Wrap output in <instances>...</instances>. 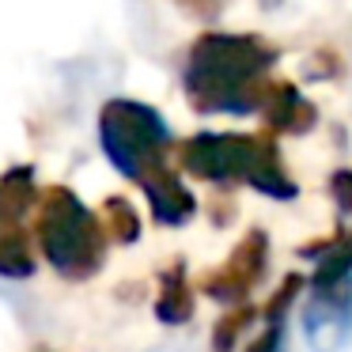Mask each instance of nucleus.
I'll return each instance as SVG.
<instances>
[{"instance_id":"obj_16","label":"nucleus","mask_w":352,"mask_h":352,"mask_svg":"<svg viewBox=\"0 0 352 352\" xmlns=\"http://www.w3.org/2000/svg\"><path fill=\"white\" fill-rule=\"evenodd\" d=\"M182 12H190L193 19H216L223 12V0H175Z\"/></svg>"},{"instance_id":"obj_11","label":"nucleus","mask_w":352,"mask_h":352,"mask_svg":"<svg viewBox=\"0 0 352 352\" xmlns=\"http://www.w3.org/2000/svg\"><path fill=\"white\" fill-rule=\"evenodd\" d=\"M38 197L42 193L34 190V178L27 167H16L0 178V212L12 216V220H23V212L38 208Z\"/></svg>"},{"instance_id":"obj_6","label":"nucleus","mask_w":352,"mask_h":352,"mask_svg":"<svg viewBox=\"0 0 352 352\" xmlns=\"http://www.w3.org/2000/svg\"><path fill=\"white\" fill-rule=\"evenodd\" d=\"M140 190L148 197V208H152V220L163 223V228H182L186 220H193L197 212V197L190 193V186L182 182L170 163H155L148 175H140Z\"/></svg>"},{"instance_id":"obj_14","label":"nucleus","mask_w":352,"mask_h":352,"mask_svg":"<svg viewBox=\"0 0 352 352\" xmlns=\"http://www.w3.org/2000/svg\"><path fill=\"white\" fill-rule=\"evenodd\" d=\"M303 292V276L292 273L280 280V288L273 292V299H269L265 307H261V314H265V326H284V314H288V307L296 303V296Z\"/></svg>"},{"instance_id":"obj_10","label":"nucleus","mask_w":352,"mask_h":352,"mask_svg":"<svg viewBox=\"0 0 352 352\" xmlns=\"http://www.w3.org/2000/svg\"><path fill=\"white\" fill-rule=\"evenodd\" d=\"M0 273L4 276H27L34 273V250L23 223L0 212Z\"/></svg>"},{"instance_id":"obj_2","label":"nucleus","mask_w":352,"mask_h":352,"mask_svg":"<svg viewBox=\"0 0 352 352\" xmlns=\"http://www.w3.org/2000/svg\"><path fill=\"white\" fill-rule=\"evenodd\" d=\"M34 243L42 258L65 276V280H87L107 261V231L102 220L69 190V186H50L42 190L34 208Z\"/></svg>"},{"instance_id":"obj_3","label":"nucleus","mask_w":352,"mask_h":352,"mask_svg":"<svg viewBox=\"0 0 352 352\" xmlns=\"http://www.w3.org/2000/svg\"><path fill=\"white\" fill-rule=\"evenodd\" d=\"M99 140L107 160L133 182H140V175H148L155 163H167L170 152V133L163 118L133 99H114L102 107Z\"/></svg>"},{"instance_id":"obj_12","label":"nucleus","mask_w":352,"mask_h":352,"mask_svg":"<svg viewBox=\"0 0 352 352\" xmlns=\"http://www.w3.org/2000/svg\"><path fill=\"white\" fill-rule=\"evenodd\" d=\"M99 220H102V231H107L110 243L129 246L140 239V212L133 208V201H125V197H107Z\"/></svg>"},{"instance_id":"obj_5","label":"nucleus","mask_w":352,"mask_h":352,"mask_svg":"<svg viewBox=\"0 0 352 352\" xmlns=\"http://www.w3.org/2000/svg\"><path fill=\"white\" fill-rule=\"evenodd\" d=\"M265 269H269V235L261 228H254V231H246V235L239 239V246L231 250V258L223 261L216 273L205 276L201 288H205L212 299H223V303H243V299L261 284Z\"/></svg>"},{"instance_id":"obj_17","label":"nucleus","mask_w":352,"mask_h":352,"mask_svg":"<svg viewBox=\"0 0 352 352\" xmlns=\"http://www.w3.org/2000/svg\"><path fill=\"white\" fill-rule=\"evenodd\" d=\"M280 333H284V326H265L250 344H246V352H276L280 349Z\"/></svg>"},{"instance_id":"obj_1","label":"nucleus","mask_w":352,"mask_h":352,"mask_svg":"<svg viewBox=\"0 0 352 352\" xmlns=\"http://www.w3.org/2000/svg\"><path fill=\"white\" fill-rule=\"evenodd\" d=\"M276 54L254 34L208 31L190 46L182 87L201 114H258Z\"/></svg>"},{"instance_id":"obj_9","label":"nucleus","mask_w":352,"mask_h":352,"mask_svg":"<svg viewBox=\"0 0 352 352\" xmlns=\"http://www.w3.org/2000/svg\"><path fill=\"white\" fill-rule=\"evenodd\" d=\"M314 288L352 280V231H337L329 243L314 246Z\"/></svg>"},{"instance_id":"obj_7","label":"nucleus","mask_w":352,"mask_h":352,"mask_svg":"<svg viewBox=\"0 0 352 352\" xmlns=\"http://www.w3.org/2000/svg\"><path fill=\"white\" fill-rule=\"evenodd\" d=\"M258 114L265 118L269 133H284V137H303V133H311L314 122H318V110H314L311 102L303 99V91H299L296 84H288V80H273V84L265 87Z\"/></svg>"},{"instance_id":"obj_13","label":"nucleus","mask_w":352,"mask_h":352,"mask_svg":"<svg viewBox=\"0 0 352 352\" xmlns=\"http://www.w3.org/2000/svg\"><path fill=\"white\" fill-rule=\"evenodd\" d=\"M258 318V311L254 307H235V311H228L220 322H216V329H212V352H231L235 349V341H239V333H243L250 322Z\"/></svg>"},{"instance_id":"obj_4","label":"nucleus","mask_w":352,"mask_h":352,"mask_svg":"<svg viewBox=\"0 0 352 352\" xmlns=\"http://www.w3.org/2000/svg\"><path fill=\"white\" fill-rule=\"evenodd\" d=\"M261 137H243V133H197L175 148L178 167L201 182H246L250 163L258 155Z\"/></svg>"},{"instance_id":"obj_15","label":"nucleus","mask_w":352,"mask_h":352,"mask_svg":"<svg viewBox=\"0 0 352 352\" xmlns=\"http://www.w3.org/2000/svg\"><path fill=\"white\" fill-rule=\"evenodd\" d=\"M329 197L337 201V208L341 212H352V170L341 167L329 175Z\"/></svg>"},{"instance_id":"obj_8","label":"nucleus","mask_w":352,"mask_h":352,"mask_svg":"<svg viewBox=\"0 0 352 352\" xmlns=\"http://www.w3.org/2000/svg\"><path fill=\"white\" fill-rule=\"evenodd\" d=\"M155 318L167 322V326H182L193 318V288L186 265H170L160 276V296H155Z\"/></svg>"}]
</instances>
